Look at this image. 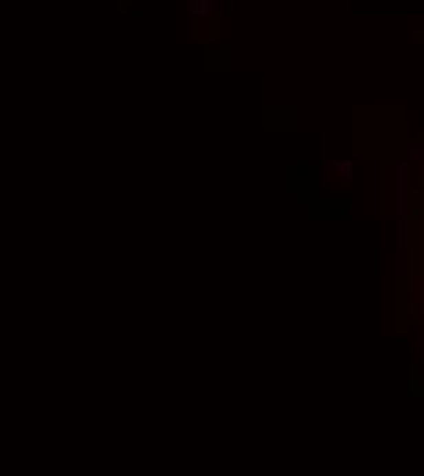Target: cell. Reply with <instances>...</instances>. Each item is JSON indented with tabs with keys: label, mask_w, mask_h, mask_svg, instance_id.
Wrapping results in <instances>:
<instances>
[{
	"label": "cell",
	"mask_w": 424,
	"mask_h": 476,
	"mask_svg": "<svg viewBox=\"0 0 424 476\" xmlns=\"http://www.w3.org/2000/svg\"><path fill=\"white\" fill-rule=\"evenodd\" d=\"M351 172H355V165H351L348 158H340V161H333V176H337V180H351Z\"/></svg>",
	"instance_id": "2"
},
{
	"label": "cell",
	"mask_w": 424,
	"mask_h": 476,
	"mask_svg": "<svg viewBox=\"0 0 424 476\" xmlns=\"http://www.w3.org/2000/svg\"><path fill=\"white\" fill-rule=\"evenodd\" d=\"M395 213H399V220H410V172L403 161L395 169Z\"/></svg>",
	"instance_id": "1"
},
{
	"label": "cell",
	"mask_w": 424,
	"mask_h": 476,
	"mask_svg": "<svg viewBox=\"0 0 424 476\" xmlns=\"http://www.w3.org/2000/svg\"><path fill=\"white\" fill-rule=\"evenodd\" d=\"M194 11H198V15H209V11H212V0H194Z\"/></svg>",
	"instance_id": "3"
},
{
	"label": "cell",
	"mask_w": 424,
	"mask_h": 476,
	"mask_svg": "<svg viewBox=\"0 0 424 476\" xmlns=\"http://www.w3.org/2000/svg\"><path fill=\"white\" fill-rule=\"evenodd\" d=\"M421 363H424V352H421Z\"/></svg>",
	"instance_id": "4"
}]
</instances>
